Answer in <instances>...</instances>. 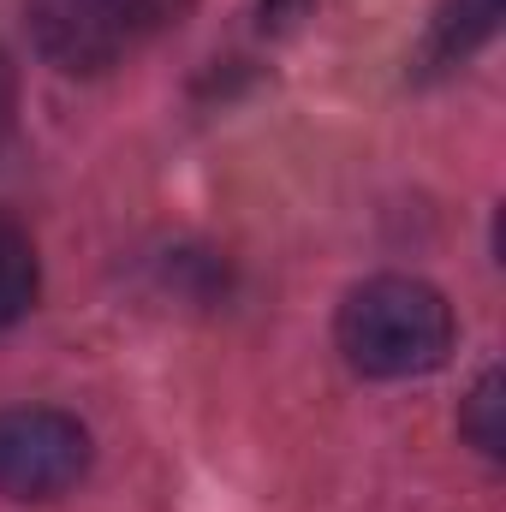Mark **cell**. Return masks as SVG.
<instances>
[{
    "instance_id": "cell-1",
    "label": "cell",
    "mask_w": 506,
    "mask_h": 512,
    "mask_svg": "<svg viewBox=\"0 0 506 512\" xmlns=\"http://www.w3.org/2000/svg\"><path fill=\"white\" fill-rule=\"evenodd\" d=\"M334 340L346 364L370 382H405L429 376L453 352V304L411 274H376L346 292Z\"/></svg>"
},
{
    "instance_id": "cell-2",
    "label": "cell",
    "mask_w": 506,
    "mask_h": 512,
    "mask_svg": "<svg viewBox=\"0 0 506 512\" xmlns=\"http://www.w3.org/2000/svg\"><path fill=\"white\" fill-rule=\"evenodd\" d=\"M179 0H24L36 54L66 78H102L149 42Z\"/></svg>"
},
{
    "instance_id": "cell-3",
    "label": "cell",
    "mask_w": 506,
    "mask_h": 512,
    "mask_svg": "<svg viewBox=\"0 0 506 512\" xmlns=\"http://www.w3.org/2000/svg\"><path fill=\"white\" fill-rule=\"evenodd\" d=\"M90 471V429L54 405H6L0 411V495L54 501Z\"/></svg>"
},
{
    "instance_id": "cell-4",
    "label": "cell",
    "mask_w": 506,
    "mask_h": 512,
    "mask_svg": "<svg viewBox=\"0 0 506 512\" xmlns=\"http://www.w3.org/2000/svg\"><path fill=\"white\" fill-rule=\"evenodd\" d=\"M501 24V0H441V12L429 18V36L417 48V78H441L453 66H465Z\"/></svg>"
},
{
    "instance_id": "cell-5",
    "label": "cell",
    "mask_w": 506,
    "mask_h": 512,
    "mask_svg": "<svg viewBox=\"0 0 506 512\" xmlns=\"http://www.w3.org/2000/svg\"><path fill=\"white\" fill-rule=\"evenodd\" d=\"M36 286H42L36 245H30V233L0 209V328H12V322L36 304Z\"/></svg>"
},
{
    "instance_id": "cell-6",
    "label": "cell",
    "mask_w": 506,
    "mask_h": 512,
    "mask_svg": "<svg viewBox=\"0 0 506 512\" xmlns=\"http://www.w3.org/2000/svg\"><path fill=\"white\" fill-rule=\"evenodd\" d=\"M506 399H501V370H483L465 411H459V435L483 453V459H501V441H506V423H501Z\"/></svg>"
},
{
    "instance_id": "cell-7",
    "label": "cell",
    "mask_w": 506,
    "mask_h": 512,
    "mask_svg": "<svg viewBox=\"0 0 506 512\" xmlns=\"http://www.w3.org/2000/svg\"><path fill=\"white\" fill-rule=\"evenodd\" d=\"M310 12V0H262V30H292Z\"/></svg>"
},
{
    "instance_id": "cell-8",
    "label": "cell",
    "mask_w": 506,
    "mask_h": 512,
    "mask_svg": "<svg viewBox=\"0 0 506 512\" xmlns=\"http://www.w3.org/2000/svg\"><path fill=\"white\" fill-rule=\"evenodd\" d=\"M12 108H18V78H12V60L0 54V131L12 126Z\"/></svg>"
}]
</instances>
